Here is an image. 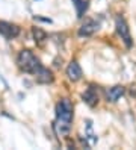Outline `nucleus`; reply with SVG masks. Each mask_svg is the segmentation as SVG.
Wrapping results in <instances>:
<instances>
[{
	"label": "nucleus",
	"instance_id": "5",
	"mask_svg": "<svg viewBox=\"0 0 136 150\" xmlns=\"http://www.w3.org/2000/svg\"><path fill=\"white\" fill-rule=\"evenodd\" d=\"M0 35H3L6 40H14L20 35V28L8 21H0Z\"/></svg>",
	"mask_w": 136,
	"mask_h": 150
},
{
	"label": "nucleus",
	"instance_id": "3",
	"mask_svg": "<svg viewBox=\"0 0 136 150\" xmlns=\"http://www.w3.org/2000/svg\"><path fill=\"white\" fill-rule=\"evenodd\" d=\"M115 29H116V33L118 37L123 40V42L125 44V47H132L133 44V40H132V35H130V29H129V24L124 20V17L118 15L115 18Z\"/></svg>",
	"mask_w": 136,
	"mask_h": 150
},
{
	"label": "nucleus",
	"instance_id": "9",
	"mask_svg": "<svg viewBox=\"0 0 136 150\" xmlns=\"http://www.w3.org/2000/svg\"><path fill=\"white\" fill-rule=\"evenodd\" d=\"M35 76H36V81H38L39 83H51L54 81L53 73L50 71L49 68H45V67H41Z\"/></svg>",
	"mask_w": 136,
	"mask_h": 150
},
{
	"label": "nucleus",
	"instance_id": "8",
	"mask_svg": "<svg viewBox=\"0 0 136 150\" xmlns=\"http://www.w3.org/2000/svg\"><path fill=\"white\" fill-rule=\"evenodd\" d=\"M124 86L123 85H115L112 88H109L106 91V97H107V102H118L121 99V96L124 94Z\"/></svg>",
	"mask_w": 136,
	"mask_h": 150
},
{
	"label": "nucleus",
	"instance_id": "7",
	"mask_svg": "<svg viewBox=\"0 0 136 150\" xmlns=\"http://www.w3.org/2000/svg\"><path fill=\"white\" fill-rule=\"evenodd\" d=\"M82 99H83V102L88 105V106H91V108H94V106H97L98 105V94H97V91L94 90V88H88V90L82 94Z\"/></svg>",
	"mask_w": 136,
	"mask_h": 150
},
{
	"label": "nucleus",
	"instance_id": "4",
	"mask_svg": "<svg viewBox=\"0 0 136 150\" xmlns=\"http://www.w3.org/2000/svg\"><path fill=\"white\" fill-rule=\"evenodd\" d=\"M100 29V23L94 18H85V21L82 23L79 28V37H91Z\"/></svg>",
	"mask_w": 136,
	"mask_h": 150
},
{
	"label": "nucleus",
	"instance_id": "6",
	"mask_svg": "<svg viewBox=\"0 0 136 150\" xmlns=\"http://www.w3.org/2000/svg\"><path fill=\"white\" fill-rule=\"evenodd\" d=\"M67 76H68V79L71 82H79L82 79V76H83L82 68H80V65L76 62V61H73V62L68 64V67H67Z\"/></svg>",
	"mask_w": 136,
	"mask_h": 150
},
{
	"label": "nucleus",
	"instance_id": "2",
	"mask_svg": "<svg viewBox=\"0 0 136 150\" xmlns=\"http://www.w3.org/2000/svg\"><path fill=\"white\" fill-rule=\"evenodd\" d=\"M17 65L21 71L27 74H36L38 70L42 67L39 59L36 58L30 50H21L17 56Z\"/></svg>",
	"mask_w": 136,
	"mask_h": 150
},
{
	"label": "nucleus",
	"instance_id": "10",
	"mask_svg": "<svg viewBox=\"0 0 136 150\" xmlns=\"http://www.w3.org/2000/svg\"><path fill=\"white\" fill-rule=\"evenodd\" d=\"M73 5L76 8V12H77V17H83V14L86 12L88 6H89V0H73Z\"/></svg>",
	"mask_w": 136,
	"mask_h": 150
},
{
	"label": "nucleus",
	"instance_id": "11",
	"mask_svg": "<svg viewBox=\"0 0 136 150\" xmlns=\"http://www.w3.org/2000/svg\"><path fill=\"white\" fill-rule=\"evenodd\" d=\"M32 35H33L35 42H38V44H42L47 40V33H45L41 28H32Z\"/></svg>",
	"mask_w": 136,
	"mask_h": 150
},
{
	"label": "nucleus",
	"instance_id": "12",
	"mask_svg": "<svg viewBox=\"0 0 136 150\" xmlns=\"http://www.w3.org/2000/svg\"><path fill=\"white\" fill-rule=\"evenodd\" d=\"M33 18H35L36 21H42V23H49V24L51 23V20H50V18H45V17H41V15H35Z\"/></svg>",
	"mask_w": 136,
	"mask_h": 150
},
{
	"label": "nucleus",
	"instance_id": "1",
	"mask_svg": "<svg viewBox=\"0 0 136 150\" xmlns=\"http://www.w3.org/2000/svg\"><path fill=\"white\" fill-rule=\"evenodd\" d=\"M73 123V103L70 99H61L56 105V121L54 129L59 135H67Z\"/></svg>",
	"mask_w": 136,
	"mask_h": 150
}]
</instances>
